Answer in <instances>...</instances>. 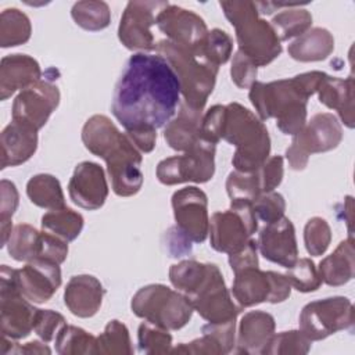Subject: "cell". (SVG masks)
Returning a JSON list of instances; mask_svg holds the SVG:
<instances>
[{"label":"cell","mask_w":355,"mask_h":355,"mask_svg":"<svg viewBox=\"0 0 355 355\" xmlns=\"http://www.w3.org/2000/svg\"><path fill=\"white\" fill-rule=\"evenodd\" d=\"M71 15L78 26L90 32L103 31L111 22V11L104 1H78L73 4Z\"/></svg>","instance_id":"cell-37"},{"label":"cell","mask_w":355,"mask_h":355,"mask_svg":"<svg viewBox=\"0 0 355 355\" xmlns=\"http://www.w3.org/2000/svg\"><path fill=\"white\" fill-rule=\"evenodd\" d=\"M37 148V130L11 121L1 132V169L26 162Z\"/></svg>","instance_id":"cell-23"},{"label":"cell","mask_w":355,"mask_h":355,"mask_svg":"<svg viewBox=\"0 0 355 355\" xmlns=\"http://www.w3.org/2000/svg\"><path fill=\"white\" fill-rule=\"evenodd\" d=\"M42 243L43 232L28 223H21L12 227L6 245L11 258L19 262H31L40 257Z\"/></svg>","instance_id":"cell-33"},{"label":"cell","mask_w":355,"mask_h":355,"mask_svg":"<svg viewBox=\"0 0 355 355\" xmlns=\"http://www.w3.org/2000/svg\"><path fill=\"white\" fill-rule=\"evenodd\" d=\"M222 139L236 147L232 158L236 171L255 172L269 158L270 139L266 126L239 103L226 105Z\"/></svg>","instance_id":"cell-3"},{"label":"cell","mask_w":355,"mask_h":355,"mask_svg":"<svg viewBox=\"0 0 355 355\" xmlns=\"http://www.w3.org/2000/svg\"><path fill=\"white\" fill-rule=\"evenodd\" d=\"M331 241V230L329 223L319 216L311 218L304 227V243L308 254L319 257L326 252Z\"/></svg>","instance_id":"cell-43"},{"label":"cell","mask_w":355,"mask_h":355,"mask_svg":"<svg viewBox=\"0 0 355 355\" xmlns=\"http://www.w3.org/2000/svg\"><path fill=\"white\" fill-rule=\"evenodd\" d=\"M257 245L265 259L286 269L291 268L298 259L295 229L286 216L265 225L258 234Z\"/></svg>","instance_id":"cell-19"},{"label":"cell","mask_w":355,"mask_h":355,"mask_svg":"<svg viewBox=\"0 0 355 355\" xmlns=\"http://www.w3.org/2000/svg\"><path fill=\"white\" fill-rule=\"evenodd\" d=\"M26 194L32 204L53 211L65 207V197L57 178L49 173L32 176L26 183Z\"/></svg>","instance_id":"cell-32"},{"label":"cell","mask_w":355,"mask_h":355,"mask_svg":"<svg viewBox=\"0 0 355 355\" xmlns=\"http://www.w3.org/2000/svg\"><path fill=\"white\" fill-rule=\"evenodd\" d=\"M293 7L291 8L288 7L287 10L280 11L270 21V25L280 42H284L293 37H300L306 31H309L312 25V15L308 10L293 8Z\"/></svg>","instance_id":"cell-36"},{"label":"cell","mask_w":355,"mask_h":355,"mask_svg":"<svg viewBox=\"0 0 355 355\" xmlns=\"http://www.w3.org/2000/svg\"><path fill=\"white\" fill-rule=\"evenodd\" d=\"M172 208L176 227L191 243H202L209 230L207 194L196 186L183 187L173 193Z\"/></svg>","instance_id":"cell-14"},{"label":"cell","mask_w":355,"mask_h":355,"mask_svg":"<svg viewBox=\"0 0 355 355\" xmlns=\"http://www.w3.org/2000/svg\"><path fill=\"white\" fill-rule=\"evenodd\" d=\"M180 83L161 54L129 57L115 85L112 114L125 132L157 130L165 126L180 104Z\"/></svg>","instance_id":"cell-1"},{"label":"cell","mask_w":355,"mask_h":355,"mask_svg":"<svg viewBox=\"0 0 355 355\" xmlns=\"http://www.w3.org/2000/svg\"><path fill=\"white\" fill-rule=\"evenodd\" d=\"M269 273H270V280H272V295H270L269 302H272V304L283 302L284 300H287L290 297L291 286L284 275L273 272V270H269Z\"/></svg>","instance_id":"cell-53"},{"label":"cell","mask_w":355,"mask_h":355,"mask_svg":"<svg viewBox=\"0 0 355 355\" xmlns=\"http://www.w3.org/2000/svg\"><path fill=\"white\" fill-rule=\"evenodd\" d=\"M136 148L141 153H151L157 141V130H137V132H125Z\"/></svg>","instance_id":"cell-54"},{"label":"cell","mask_w":355,"mask_h":355,"mask_svg":"<svg viewBox=\"0 0 355 355\" xmlns=\"http://www.w3.org/2000/svg\"><path fill=\"white\" fill-rule=\"evenodd\" d=\"M104 293L103 284L94 276L76 275L67 283L64 302L75 316L90 318L100 309Z\"/></svg>","instance_id":"cell-22"},{"label":"cell","mask_w":355,"mask_h":355,"mask_svg":"<svg viewBox=\"0 0 355 355\" xmlns=\"http://www.w3.org/2000/svg\"><path fill=\"white\" fill-rule=\"evenodd\" d=\"M96 343L97 337L92 336L86 330L65 324L55 337V351L61 355L97 354Z\"/></svg>","instance_id":"cell-38"},{"label":"cell","mask_w":355,"mask_h":355,"mask_svg":"<svg viewBox=\"0 0 355 355\" xmlns=\"http://www.w3.org/2000/svg\"><path fill=\"white\" fill-rule=\"evenodd\" d=\"M232 294L241 308L252 306L265 301L269 302L272 295L269 270L265 272L258 266H252L234 273Z\"/></svg>","instance_id":"cell-26"},{"label":"cell","mask_w":355,"mask_h":355,"mask_svg":"<svg viewBox=\"0 0 355 355\" xmlns=\"http://www.w3.org/2000/svg\"><path fill=\"white\" fill-rule=\"evenodd\" d=\"M103 159L107 164L111 186L116 196L130 197L139 193L143 184V173L140 169L143 158L126 133L121 135Z\"/></svg>","instance_id":"cell-12"},{"label":"cell","mask_w":355,"mask_h":355,"mask_svg":"<svg viewBox=\"0 0 355 355\" xmlns=\"http://www.w3.org/2000/svg\"><path fill=\"white\" fill-rule=\"evenodd\" d=\"M189 301L194 311H197L208 323H226L236 320L237 315L243 309L233 301L216 265L204 286L196 294L189 297Z\"/></svg>","instance_id":"cell-16"},{"label":"cell","mask_w":355,"mask_h":355,"mask_svg":"<svg viewBox=\"0 0 355 355\" xmlns=\"http://www.w3.org/2000/svg\"><path fill=\"white\" fill-rule=\"evenodd\" d=\"M168 4V1H129L118 28L121 43L129 50H141V53L154 50L151 26L155 25L157 15Z\"/></svg>","instance_id":"cell-13"},{"label":"cell","mask_w":355,"mask_h":355,"mask_svg":"<svg viewBox=\"0 0 355 355\" xmlns=\"http://www.w3.org/2000/svg\"><path fill=\"white\" fill-rule=\"evenodd\" d=\"M341 140L343 129L337 116L330 112L316 114L293 136V141L286 150V158L291 169L302 171L308 164L309 155L330 151Z\"/></svg>","instance_id":"cell-8"},{"label":"cell","mask_w":355,"mask_h":355,"mask_svg":"<svg viewBox=\"0 0 355 355\" xmlns=\"http://www.w3.org/2000/svg\"><path fill=\"white\" fill-rule=\"evenodd\" d=\"M60 90L49 80H39L21 90L12 103V121H18L39 130L58 107Z\"/></svg>","instance_id":"cell-17"},{"label":"cell","mask_w":355,"mask_h":355,"mask_svg":"<svg viewBox=\"0 0 355 355\" xmlns=\"http://www.w3.org/2000/svg\"><path fill=\"white\" fill-rule=\"evenodd\" d=\"M226 105H212L204 115L201 121V137L207 141L216 144L222 139V130L225 123Z\"/></svg>","instance_id":"cell-48"},{"label":"cell","mask_w":355,"mask_h":355,"mask_svg":"<svg viewBox=\"0 0 355 355\" xmlns=\"http://www.w3.org/2000/svg\"><path fill=\"white\" fill-rule=\"evenodd\" d=\"M65 324V319L61 313L51 309H37L33 331L42 341L50 343L51 340H55L57 334Z\"/></svg>","instance_id":"cell-47"},{"label":"cell","mask_w":355,"mask_h":355,"mask_svg":"<svg viewBox=\"0 0 355 355\" xmlns=\"http://www.w3.org/2000/svg\"><path fill=\"white\" fill-rule=\"evenodd\" d=\"M215 263H202L194 259H184L169 269L172 286L187 298L196 294L212 273Z\"/></svg>","instance_id":"cell-30"},{"label":"cell","mask_w":355,"mask_h":355,"mask_svg":"<svg viewBox=\"0 0 355 355\" xmlns=\"http://www.w3.org/2000/svg\"><path fill=\"white\" fill-rule=\"evenodd\" d=\"M0 220L1 222H10L11 216L14 215L17 207H18V191L12 182L3 179L0 182Z\"/></svg>","instance_id":"cell-51"},{"label":"cell","mask_w":355,"mask_h":355,"mask_svg":"<svg viewBox=\"0 0 355 355\" xmlns=\"http://www.w3.org/2000/svg\"><path fill=\"white\" fill-rule=\"evenodd\" d=\"M132 312L162 329L179 330L189 323L193 305L189 298L165 284H148L136 291L130 302Z\"/></svg>","instance_id":"cell-6"},{"label":"cell","mask_w":355,"mask_h":355,"mask_svg":"<svg viewBox=\"0 0 355 355\" xmlns=\"http://www.w3.org/2000/svg\"><path fill=\"white\" fill-rule=\"evenodd\" d=\"M154 50L161 54L175 71L184 103L194 110L202 111L214 90L219 67L209 62L201 53L191 51L166 39L159 40Z\"/></svg>","instance_id":"cell-5"},{"label":"cell","mask_w":355,"mask_h":355,"mask_svg":"<svg viewBox=\"0 0 355 355\" xmlns=\"http://www.w3.org/2000/svg\"><path fill=\"white\" fill-rule=\"evenodd\" d=\"M202 111L180 104L178 115L171 119L164 129V139L176 151H187L201 139Z\"/></svg>","instance_id":"cell-25"},{"label":"cell","mask_w":355,"mask_h":355,"mask_svg":"<svg viewBox=\"0 0 355 355\" xmlns=\"http://www.w3.org/2000/svg\"><path fill=\"white\" fill-rule=\"evenodd\" d=\"M15 288L33 304L47 302L61 286V269L58 263L35 259L21 269H12Z\"/></svg>","instance_id":"cell-18"},{"label":"cell","mask_w":355,"mask_h":355,"mask_svg":"<svg viewBox=\"0 0 355 355\" xmlns=\"http://www.w3.org/2000/svg\"><path fill=\"white\" fill-rule=\"evenodd\" d=\"M97 354H132V343L128 327L119 320H110L104 331L97 337Z\"/></svg>","instance_id":"cell-40"},{"label":"cell","mask_w":355,"mask_h":355,"mask_svg":"<svg viewBox=\"0 0 355 355\" xmlns=\"http://www.w3.org/2000/svg\"><path fill=\"white\" fill-rule=\"evenodd\" d=\"M220 8L236 31L239 51L257 67L270 64L282 53V42L270 22L259 18L255 1H220Z\"/></svg>","instance_id":"cell-4"},{"label":"cell","mask_w":355,"mask_h":355,"mask_svg":"<svg viewBox=\"0 0 355 355\" xmlns=\"http://www.w3.org/2000/svg\"><path fill=\"white\" fill-rule=\"evenodd\" d=\"M215 146L201 137L182 155H173L159 161L155 171L158 180L166 186L186 182H208L215 172Z\"/></svg>","instance_id":"cell-9"},{"label":"cell","mask_w":355,"mask_h":355,"mask_svg":"<svg viewBox=\"0 0 355 355\" xmlns=\"http://www.w3.org/2000/svg\"><path fill=\"white\" fill-rule=\"evenodd\" d=\"M137 343L140 352L165 354L171 352L172 336L168 333L166 329H162L146 320L139 326Z\"/></svg>","instance_id":"cell-42"},{"label":"cell","mask_w":355,"mask_h":355,"mask_svg":"<svg viewBox=\"0 0 355 355\" xmlns=\"http://www.w3.org/2000/svg\"><path fill=\"white\" fill-rule=\"evenodd\" d=\"M283 172H284L283 171V157L282 155L269 157L263 162V165L258 169L262 193L273 191L282 183Z\"/></svg>","instance_id":"cell-50"},{"label":"cell","mask_w":355,"mask_h":355,"mask_svg":"<svg viewBox=\"0 0 355 355\" xmlns=\"http://www.w3.org/2000/svg\"><path fill=\"white\" fill-rule=\"evenodd\" d=\"M284 276L290 286L301 293L315 291L322 284L318 268L309 258H298L291 268H287Z\"/></svg>","instance_id":"cell-41"},{"label":"cell","mask_w":355,"mask_h":355,"mask_svg":"<svg viewBox=\"0 0 355 355\" xmlns=\"http://www.w3.org/2000/svg\"><path fill=\"white\" fill-rule=\"evenodd\" d=\"M354 240L348 237L330 255L320 261L318 272L322 283L337 287L348 283L354 277Z\"/></svg>","instance_id":"cell-28"},{"label":"cell","mask_w":355,"mask_h":355,"mask_svg":"<svg viewBox=\"0 0 355 355\" xmlns=\"http://www.w3.org/2000/svg\"><path fill=\"white\" fill-rule=\"evenodd\" d=\"M226 191L230 201H241L252 204L261 194V182L258 171L240 172L233 171L226 179Z\"/></svg>","instance_id":"cell-39"},{"label":"cell","mask_w":355,"mask_h":355,"mask_svg":"<svg viewBox=\"0 0 355 355\" xmlns=\"http://www.w3.org/2000/svg\"><path fill=\"white\" fill-rule=\"evenodd\" d=\"M0 282L1 333L10 340L24 338L33 330L37 309L15 288L12 268L1 265Z\"/></svg>","instance_id":"cell-11"},{"label":"cell","mask_w":355,"mask_h":355,"mask_svg":"<svg viewBox=\"0 0 355 355\" xmlns=\"http://www.w3.org/2000/svg\"><path fill=\"white\" fill-rule=\"evenodd\" d=\"M257 251H258L257 241L251 239L243 250H240L239 252L230 254L229 255V263H230L232 270L234 273H237L241 269L258 266V254H257Z\"/></svg>","instance_id":"cell-52"},{"label":"cell","mask_w":355,"mask_h":355,"mask_svg":"<svg viewBox=\"0 0 355 355\" xmlns=\"http://www.w3.org/2000/svg\"><path fill=\"white\" fill-rule=\"evenodd\" d=\"M83 216L67 207L53 209L42 216V229L67 243L75 240L83 229Z\"/></svg>","instance_id":"cell-34"},{"label":"cell","mask_w":355,"mask_h":355,"mask_svg":"<svg viewBox=\"0 0 355 355\" xmlns=\"http://www.w3.org/2000/svg\"><path fill=\"white\" fill-rule=\"evenodd\" d=\"M155 25L166 36V40L196 53H201L209 32L200 15L173 4H168L157 15Z\"/></svg>","instance_id":"cell-15"},{"label":"cell","mask_w":355,"mask_h":355,"mask_svg":"<svg viewBox=\"0 0 355 355\" xmlns=\"http://www.w3.org/2000/svg\"><path fill=\"white\" fill-rule=\"evenodd\" d=\"M334 50V37L324 28H312L297 37L287 49L291 58L301 62L322 61Z\"/></svg>","instance_id":"cell-29"},{"label":"cell","mask_w":355,"mask_h":355,"mask_svg":"<svg viewBox=\"0 0 355 355\" xmlns=\"http://www.w3.org/2000/svg\"><path fill=\"white\" fill-rule=\"evenodd\" d=\"M42 76L39 62L28 54H11L0 64V98L7 100L17 90H24L39 82Z\"/></svg>","instance_id":"cell-21"},{"label":"cell","mask_w":355,"mask_h":355,"mask_svg":"<svg viewBox=\"0 0 355 355\" xmlns=\"http://www.w3.org/2000/svg\"><path fill=\"white\" fill-rule=\"evenodd\" d=\"M324 75L311 71L269 83L255 80L250 86L248 97L261 121L276 118L277 128L284 135L294 136L304 128L308 98L316 93Z\"/></svg>","instance_id":"cell-2"},{"label":"cell","mask_w":355,"mask_h":355,"mask_svg":"<svg viewBox=\"0 0 355 355\" xmlns=\"http://www.w3.org/2000/svg\"><path fill=\"white\" fill-rule=\"evenodd\" d=\"M254 214L258 219L263 220L265 225L279 220L284 216L286 211V201L280 193L269 191L262 193L254 202H252Z\"/></svg>","instance_id":"cell-46"},{"label":"cell","mask_w":355,"mask_h":355,"mask_svg":"<svg viewBox=\"0 0 355 355\" xmlns=\"http://www.w3.org/2000/svg\"><path fill=\"white\" fill-rule=\"evenodd\" d=\"M258 229L252 204L230 201L227 211L215 212L209 219V243L218 252L227 255L243 250Z\"/></svg>","instance_id":"cell-7"},{"label":"cell","mask_w":355,"mask_h":355,"mask_svg":"<svg viewBox=\"0 0 355 355\" xmlns=\"http://www.w3.org/2000/svg\"><path fill=\"white\" fill-rule=\"evenodd\" d=\"M312 341L301 330H290L275 334L265 354H306Z\"/></svg>","instance_id":"cell-45"},{"label":"cell","mask_w":355,"mask_h":355,"mask_svg":"<svg viewBox=\"0 0 355 355\" xmlns=\"http://www.w3.org/2000/svg\"><path fill=\"white\" fill-rule=\"evenodd\" d=\"M72 202L80 208L94 211L104 205L108 196V184L103 168L90 161L76 165L68 183Z\"/></svg>","instance_id":"cell-20"},{"label":"cell","mask_w":355,"mask_h":355,"mask_svg":"<svg viewBox=\"0 0 355 355\" xmlns=\"http://www.w3.org/2000/svg\"><path fill=\"white\" fill-rule=\"evenodd\" d=\"M233 50L232 37L222 29H212L208 32L201 47V54L214 65L219 67L229 61Z\"/></svg>","instance_id":"cell-44"},{"label":"cell","mask_w":355,"mask_h":355,"mask_svg":"<svg viewBox=\"0 0 355 355\" xmlns=\"http://www.w3.org/2000/svg\"><path fill=\"white\" fill-rule=\"evenodd\" d=\"M32 25L26 14L18 8H6L0 14V46L14 47L29 40Z\"/></svg>","instance_id":"cell-35"},{"label":"cell","mask_w":355,"mask_h":355,"mask_svg":"<svg viewBox=\"0 0 355 355\" xmlns=\"http://www.w3.org/2000/svg\"><path fill=\"white\" fill-rule=\"evenodd\" d=\"M11 354H50L51 349L46 345V343H39V341H31L26 343L25 345H18L15 344V348L10 351Z\"/></svg>","instance_id":"cell-55"},{"label":"cell","mask_w":355,"mask_h":355,"mask_svg":"<svg viewBox=\"0 0 355 355\" xmlns=\"http://www.w3.org/2000/svg\"><path fill=\"white\" fill-rule=\"evenodd\" d=\"M354 306L347 297H329L306 304L300 313V330L311 340H323L352 329Z\"/></svg>","instance_id":"cell-10"},{"label":"cell","mask_w":355,"mask_h":355,"mask_svg":"<svg viewBox=\"0 0 355 355\" xmlns=\"http://www.w3.org/2000/svg\"><path fill=\"white\" fill-rule=\"evenodd\" d=\"M121 135L108 116L93 115L83 125L82 141L92 154L103 158Z\"/></svg>","instance_id":"cell-31"},{"label":"cell","mask_w":355,"mask_h":355,"mask_svg":"<svg viewBox=\"0 0 355 355\" xmlns=\"http://www.w3.org/2000/svg\"><path fill=\"white\" fill-rule=\"evenodd\" d=\"M316 93L322 104L338 112L345 126L354 128V79L351 76L340 79L326 73Z\"/></svg>","instance_id":"cell-27"},{"label":"cell","mask_w":355,"mask_h":355,"mask_svg":"<svg viewBox=\"0 0 355 355\" xmlns=\"http://www.w3.org/2000/svg\"><path fill=\"white\" fill-rule=\"evenodd\" d=\"M275 318L263 311L247 312L239 326L237 352L265 354L275 336Z\"/></svg>","instance_id":"cell-24"},{"label":"cell","mask_w":355,"mask_h":355,"mask_svg":"<svg viewBox=\"0 0 355 355\" xmlns=\"http://www.w3.org/2000/svg\"><path fill=\"white\" fill-rule=\"evenodd\" d=\"M257 69L258 67L241 51L237 50V53L233 57L230 68V75L234 85L240 89H250V86L255 82Z\"/></svg>","instance_id":"cell-49"}]
</instances>
